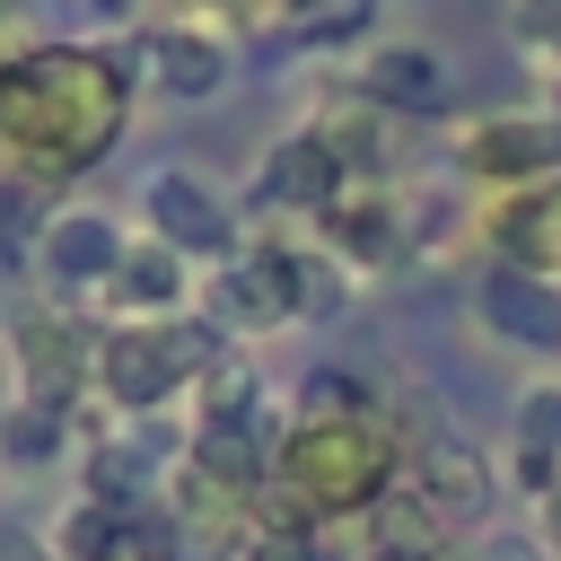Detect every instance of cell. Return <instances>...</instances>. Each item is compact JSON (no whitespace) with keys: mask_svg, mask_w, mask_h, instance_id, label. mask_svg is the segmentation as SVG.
I'll return each instance as SVG.
<instances>
[{"mask_svg":"<svg viewBox=\"0 0 561 561\" xmlns=\"http://www.w3.org/2000/svg\"><path fill=\"white\" fill-rule=\"evenodd\" d=\"M245 561H324V552H316V535H307V526H254Z\"/></svg>","mask_w":561,"mask_h":561,"instance_id":"44dd1931","label":"cell"},{"mask_svg":"<svg viewBox=\"0 0 561 561\" xmlns=\"http://www.w3.org/2000/svg\"><path fill=\"white\" fill-rule=\"evenodd\" d=\"M53 447H61V412L26 403V412L9 421V456H53Z\"/></svg>","mask_w":561,"mask_h":561,"instance_id":"ffe728a7","label":"cell"},{"mask_svg":"<svg viewBox=\"0 0 561 561\" xmlns=\"http://www.w3.org/2000/svg\"><path fill=\"white\" fill-rule=\"evenodd\" d=\"M219 316L228 324H280V316H298V254L263 245V254L228 263L219 272Z\"/></svg>","mask_w":561,"mask_h":561,"instance_id":"30bf717a","label":"cell"},{"mask_svg":"<svg viewBox=\"0 0 561 561\" xmlns=\"http://www.w3.org/2000/svg\"><path fill=\"white\" fill-rule=\"evenodd\" d=\"M35 175H0V263H18V254H35L44 237H35Z\"/></svg>","mask_w":561,"mask_h":561,"instance_id":"ac0fdd59","label":"cell"},{"mask_svg":"<svg viewBox=\"0 0 561 561\" xmlns=\"http://www.w3.org/2000/svg\"><path fill=\"white\" fill-rule=\"evenodd\" d=\"M123 561H175V543H167L158 526H131V552H123Z\"/></svg>","mask_w":561,"mask_h":561,"instance_id":"cb8c5ba5","label":"cell"},{"mask_svg":"<svg viewBox=\"0 0 561 561\" xmlns=\"http://www.w3.org/2000/svg\"><path fill=\"white\" fill-rule=\"evenodd\" d=\"M123 263V237L96 219V210H61L53 228H44V272L53 280H105Z\"/></svg>","mask_w":561,"mask_h":561,"instance_id":"4fadbf2b","label":"cell"},{"mask_svg":"<svg viewBox=\"0 0 561 561\" xmlns=\"http://www.w3.org/2000/svg\"><path fill=\"white\" fill-rule=\"evenodd\" d=\"M552 543H561V473H552Z\"/></svg>","mask_w":561,"mask_h":561,"instance_id":"484cf974","label":"cell"},{"mask_svg":"<svg viewBox=\"0 0 561 561\" xmlns=\"http://www.w3.org/2000/svg\"><path fill=\"white\" fill-rule=\"evenodd\" d=\"M438 526H465L473 508H491V465L465 447V438H430L421 447V491H412Z\"/></svg>","mask_w":561,"mask_h":561,"instance_id":"8fae6325","label":"cell"},{"mask_svg":"<svg viewBox=\"0 0 561 561\" xmlns=\"http://www.w3.org/2000/svg\"><path fill=\"white\" fill-rule=\"evenodd\" d=\"M140 202H149L158 245H175V254H228V245H237L228 210H219L193 175H175V167H167V175H149V193H140Z\"/></svg>","mask_w":561,"mask_h":561,"instance_id":"9c48e42d","label":"cell"},{"mask_svg":"<svg viewBox=\"0 0 561 561\" xmlns=\"http://www.w3.org/2000/svg\"><path fill=\"white\" fill-rule=\"evenodd\" d=\"M9 342H18L26 403H44V412H61V403L96 377V342H79L61 316H18V324H9Z\"/></svg>","mask_w":561,"mask_h":561,"instance_id":"277c9868","label":"cell"},{"mask_svg":"<svg viewBox=\"0 0 561 561\" xmlns=\"http://www.w3.org/2000/svg\"><path fill=\"white\" fill-rule=\"evenodd\" d=\"M131 491H140V456H131V447H105V456L88 465V500H105V508H123Z\"/></svg>","mask_w":561,"mask_h":561,"instance_id":"d6986e66","label":"cell"},{"mask_svg":"<svg viewBox=\"0 0 561 561\" xmlns=\"http://www.w3.org/2000/svg\"><path fill=\"white\" fill-rule=\"evenodd\" d=\"M202 368H219V333H210V324H123V333L96 342V386H105V403H123V412L167 403V394H175L184 377H202Z\"/></svg>","mask_w":561,"mask_h":561,"instance_id":"3957f363","label":"cell"},{"mask_svg":"<svg viewBox=\"0 0 561 561\" xmlns=\"http://www.w3.org/2000/svg\"><path fill=\"white\" fill-rule=\"evenodd\" d=\"M324 228H333V245H342L351 263H394V210H386L377 193H342V202L324 210Z\"/></svg>","mask_w":561,"mask_h":561,"instance_id":"9a60e30c","label":"cell"},{"mask_svg":"<svg viewBox=\"0 0 561 561\" xmlns=\"http://www.w3.org/2000/svg\"><path fill=\"white\" fill-rule=\"evenodd\" d=\"M131 552V526H123V508H105V500H79L61 526H53V561H123Z\"/></svg>","mask_w":561,"mask_h":561,"instance_id":"e0dca14e","label":"cell"},{"mask_svg":"<svg viewBox=\"0 0 561 561\" xmlns=\"http://www.w3.org/2000/svg\"><path fill=\"white\" fill-rule=\"evenodd\" d=\"M465 167H473V175H491V184L561 175V114H491V123H473Z\"/></svg>","mask_w":561,"mask_h":561,"instance_id":"5b68a950","label":"cell"},{"mask_svg":"<svg viewBox=\"0 0 561 561\" xmlns=\"http://www.w3.org/2000/svg\"><path fill=\"white\" fill-rule=\"evenodd\" d=\"M500 263H517V272L561 289V193H517L500 210Z\"/></svg>","mask_w":561,"mask_h":561,"instance_id":"7c38bea8","label":"cell"},{"mask_svg":"<svg viewBox=\"0 0 561 561\" xmlns=\"http://www.w3.org/2000/svg\"><path fill=\"white\" fill-rule=\"evenodd\" d=\"M149 61H158V79H167L175 96H219V79H228V53H219L202 26H167V35L149 44Z\"/></svg>","mask_w":561,"mask_h":561,"instance_id":"5bb4252c","label":"cell"},{"mask_svg":"<svg viewBox=\"0 0 561 561\" xmlns=\"http://www.w3.org/2000/svg\"><path fill=\"white\" fill-rule=\"evenodd\" d=\"M386 482H394V438H386L377 412H342V421L298 412V421L280 430V447H272V491L298 500L307 526H316V517H359V508H377Z\"/></svg>","mask_w":561,"mask_h":561,"instance_id":"7a4b0ae2","label":"cell"},{"mask_svg":"<svg viewBox=\"0 0 561 561\" xmlns=\"http://www.w3.org/2000/svg\"><path fill=\"white\" fill-rule=\"evenodd\" d=\"M526 438H535V456L543 447H561V394L543 386V394H526Z\"/></svg>","mask_w":561,"mask_h":561,"instance_id":"603a6c76","label":"cell"},{"mask_svg":"<svg viewBox=\"0 0 561 561\" xmlns=\"http://www.w3.org/2000/svg\"><path fill=\"white\" fill-rule=\"evenodd\" d=\"M359 96H368V105H386V114H447L456 79H447V61H438L430 44H386V53H368Z\"/></svg>","mask_w":561,"mask_h":561,"instance_id":"ba28073f","label":"cell"},{"mask_svg":"<svg viewBox=\"0 0 561 561\" xmlns=\"http://www.w3.org/2000/svg\"><path fill=\"white\" fill-rule=\"evenodd\" d=\"M280 9H298V18H316V9H342V0H280Z\"/></svg>","mask_w":561,"mask_h":561,"instance_id":"d4e9b609","label":"cell"},{"mask_svg":"<svg viewBox=\"0 0 561 561\" xmlns=\"http://www.w3.org/2000/svg\"><path fill=\"white\" fill-rule=\"evenodd\" d=\"M517 44L561 53V0H517Z\"/></svg>","mask_w":561,"mask_h":561,"instance_id":"7402d4cb","label":"cell"},{"mask_svg":"<svg viewBox=\"0 0 561 561\" xmlns=\"http://www.w3.org/2000/svg\"><path fill=\"white\" fill-rule=\"evenodd\" d=\"M96 9H131V0H96Z\"/></svg>","mask_w":561,"mask_h":561,"instance_id":"4316f807","label":"cell"},{"mask_svg":"<svg viewBox=\"0 0 561 561\" xmlns=\"http://www.w3.org/2000/svg\"><path fill=\"white\" fill-rule=\"evenodd\" d=\"M114 298H123V307H175V298H184V254L158 245V237L131 245V254L114 263Z\"/></svg>","mask_w":561,"mask_h":561,"instance_id":"2e32d148","label":"cell"},{"mask_svg":"<svg viewBox=\"0 0 561 561\" xmlns=\"http://www.w3.org/2000/svg\"><path fill=\"white\" fill-rule=\"evenodd\" d=\"M342 193H351V167L333 158L324 131H289L263 158V202H280V210H333Z\"/></svg>","mask_w":561,"mask_h":561,"instance_id":"52a82bcc","label":"cell"},{"mask_svg":"<svg viewBox=\"0 0 561 561\" xmlns=\"http://www.w3.org/2000/svg\"><path fill=\"white\" fill-rule=\"evenodd\" d=\"M473 307H482L491 333H508V342H526V351H561V289H552V280H535V272H517V263H491L482 289H473Z\"/></svg>","mask_w":561,"mask_h":561,"instance_id":"8992f818","label":"cell"},{"mask_svg":"<svg viewBox=\"0 0 561 561\" xmlns=\"http://www.w3.org/2000/svg\"><path fill=\"white\" fill-rule=\"evenodd\" d=\"M131 114V79L123 61L88 53V44H53L26 61H0V158L9 175H79L114 149Z\"/></svg>","mask_w":561,"mask_h":561,"instance_id":"6da1fadb","label":"cell"}]
</instances>
